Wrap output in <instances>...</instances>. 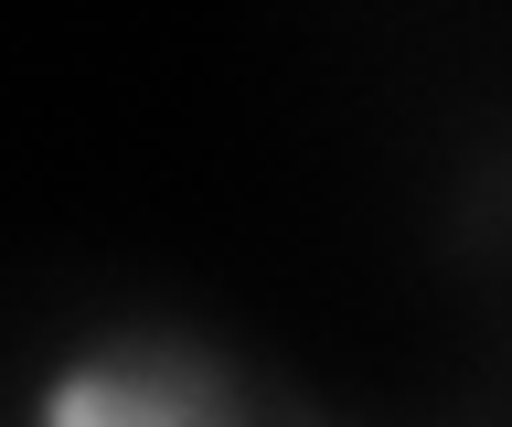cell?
I'll return each instance as SVG.
<instances>
[{"label": "cell", "instance_id": "6da1fadb", "mask_svg": "<svg viewBox=\"0 0 512 427\" xmlns=\"http://www.w3.org/2000/svg\"><path fill=\"white\" fill-rule=\"evenodd\" d=\"M32 427H256L246 363L171 321L96 331L32 385Z\"/></svg>", "mask_w": 512, "mask_h": 427}]
</instances>
